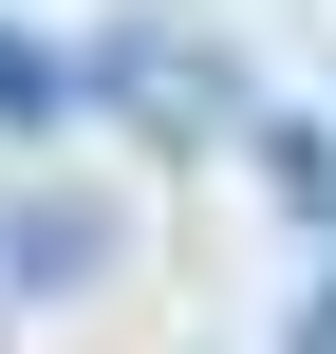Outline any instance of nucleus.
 <instances>
[{
	"instance_id": "nucleus-1",
	"label": "nucleus",
	"mask_w": 336,
	"mask_h": 354,
	"mask_svg": "<svg viewBox=\"0 0 336 354\" xmlns=\"http://www.w3.org/2000/svg\"><path fill=\"white\" fill-rule=\"evenodd\" d=\"M56 56H75V112H112V131H131V149H168V168L243 149V112H262V93H243V56H224L187 0H112V19H94V37H56Z\"/></svg>"
},
{
	"instance_id": "nucleus-2",
	"label": "nucleus",
	"mask_w": 336,
	"mask_h": 354,
	"mask_svg": "<svg viewBox=\"0 0 336 354\" xmlns=\"http://www.w3.org/2000/svg\"><path fill=\"white\" fill-rule=\"evenodd\" d=\"M131 261V224L94 205V187H0V317H56V299H94Z\"/></svg>"
},
{
	"instance_id": "nucleus-3",
	"label": "nucleus",
	"mask_w": 336,
	"mask_h": 354,
	"mask_svg": "<svg viewBox=\"0 0 336 354\" xmlns=\"http://www.w3.org/2000/svg\"><path fill=\"white\" fill-rule=\"evenodd\" d=\"M243 168H262L281 224H318V261H336V112H243Z\"/></svg>"
},
{
	"instance_id": "nucleus-4",
	"label": "nucleus",
	"mask_w": 336,
	"mask_h": 354,
	"mask_svg": "<svg viewBox=\"0 0 336 354\" xmlns=\"http://www.w3.org/2000/svg\"><path fill=\"white\" fill-rule=\"evenodd\" d=\"M37 131H75V56L0 19V149H37Z\"/></svg>"
}]
</instances>
